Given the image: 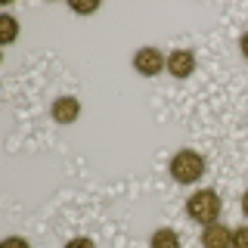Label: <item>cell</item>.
<instances>
[{"instance_id": "2", "label": "cell", "mask_w": 248, "mask_h": 248, "mask_svg": "<svg viewBox=\"0 0 248 248\" xmlns=\"http://www.w3.org/2000/svg\"><path fill=\"white\" fill-rule=\"evenodd\" d=\"M220 208H223V202L214 189H199L186 199V217L196 223H205V227L220 220Z\"/></svg>"}, {"instance_id": "5", "label": "cell", "mask_w": 248, "mask_h": 248, "mask_svg": "<svg viewBox=\"0 0 248 248\" xmlns=\"http://www.w3.org/2000/svg\"><path fill=\"white\" fill-rule=\"evenodd\" d=\"M50 115H53V121H56V124H75L78 118H81V99H75V96L53 99Z\"/></svg>"}, {"instance_id": "7", "label": "cell", "mask_w": 248, "mask_h": 248, "mask_svg": "<svg viewBox=\"0 0 248 248\" xmlns=\"http://www.w3.org/2000/svg\"><path fill=\"white\" fill-rule=\"evenodd\" d=\"M149 248H180V232L170 230V227L155 230L152 239H149Z\"/></svg>"}, {"instance_id": "12", "label": "cell", "mask_w": 248, "mask_h": 248, "mask_svg": "<svg viewBox=\"0 0 248 248\" xmlns=\"http://www.w3.org/2000/svg\"><path fill=\"white\" fill-rule=\"evenodd\" d=\"M65 248H96V242L87 239V236H75V239H68V242H65Z\"/></svg>"}, {"instance_id": "4", "label": "cell", "mask_w": 248, "mask_h": 248, "mask_svg": "<svg viewBox=\"0 0 248 248\" xmlns=\"http://www.w3.org/2000/svg\"><path fill=\"white\" fill-rule=\"evenodd\" d=\"M168 75H174V78H180V81H186L192 72H196V53L192 50H174V53H168V68H165Z\"/></svg>"}, {"instance_id": "1", "label": "cell", "mask_w": 248, "mask_h": 248, "mask_svg": "<svg viewBox=\"0 0 248 248\" xmlns=\"http://www.w3.org/2000/svg\"><path fill=\"white\" fill-rule=\"evenodd\" d=\"M168 170H170V177H174L177 183L192 186V183H199L202 177H205L208 161H205V155H199L196 149H180V152H174Z\"/></svg>"}, {"instance_id": "9", "label": "cell", "mask_w": 248, "mask_h": 248, "mask_svg": "<svg viewBox=\"0 0 248 248\" xmlns=\"http://www.w3.org/2000/svg\"><path fill=\"white\" fill-rule=\"evenodd\" d=\"M230 248H248V223L239 230H232V245Z\"/></svg>"}, {"instance_id": "11", "label": "cell", "mask_w": 248, "mask_h": 248, "mask_svg": "<svg viewBox=\"0 0 248 248\" xmlns=\"http://www.w3.org/2000/svg\"><path fill=\"white\" fill-rule=\"evenodd\" d=\"M0 248H31V242L22 239V236H6L3 242H0Z\"/></svg>"}, {"instance_id": "10", "label": "cell", "mask_w": 248, "mask_h": 248, "mask_svg": "<svg viewBox=\"0 0 248 248\" xmlns=\"http://www.w3.org/2000/svg\"><path fill=\"white\" fill-rule=\"evenodd\" d=\"M68 10H72V13H81V16H90V13L99 10V0H93V3H75V0H72V3H68Z\"/></svg>"}, {"instance_id": "3", "label": "cell", "mask_w": 248, "mask_h": 248, "mask_svg": "<svg viewBox=\"0 0 248 248\" xmlns=\"http://www.w3.org/2000/svg\"><path fill=\"white\" fill-rule=\"evenodd\" d=\"M168 68V56L158 50V46H140L134 53V72L143 78H155Z\"/></svg>"}, {"instance_id": "13", "label": "cell", "mask_w": 248, "mask_h": 248, "mask_svg": "<svg viewBox=\"0 0 248 248\" xmlns=\"http://www.w3.org/2000/svg\"><path fill=\"white\" fill-rule=\"evenodd\" d=\"M239 50H242V59H248V31L239 37Z\"/></svg>"}, {"instance_id": "14", "label": "cell", "mask_w": 248, "mask_h": 248, "mask_svg": "<svg viewBox=\"0 0 248 248\" xmlns=\"http://www.w3.org/2000/svg\"><path fill=\"white\" fill-rule=\"evenodd\" d=\"M242 214H245V217H248V189H245V192H242Z\"/></svg>"}, {"instance_id": "6", "label": "cell", "mask_w": 248, "mask_h": 248, "mask_svg": "<svg viewBox=\"0 0 248 248\" xmlns=\"http://www.w3.org/2000/svg\"><path fill=\"white\" fill-rule=\"evenodd\" d=\"M202 245L205 248H230L232 245V230L227 223H208L205 230H202Z\"/></svg>"}, {"instance_id": "8", "label": "cell", "mask_w": 248, "mask_h": 248, "mask_svg": "<svg viewBox=\"0 0 248 248\" xmlns=\"http://www.w3.org/2000/svg\"><path fill=\"white\" fill-rule=\"evenodd\" d=\"M16 37H19V22H16V16L3 13V16H0V44L10 46Z\"/></svg>"}]
</instances>
